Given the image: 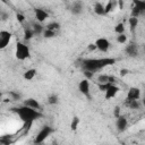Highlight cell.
Listing matches in <instances>:
<instances>
[{"mask_svg": "<svg viewBox=\"0 0 145 145\" xmlns=\"http://www.w3.org/2000/svg\"><path fill=\"white\" fill-rule=\"evenodd\" d=\"M116 63L114 58H99V59H84L82 61V66L84 70L95 72L100 69H103L104 67L112 66Z\"/></svg>", "mask_w": 145, "mask_h": 145, "instance_id": "6da1fadb", "label": "cell"}, {"mask_svg": "<svg viewBox=\"0 0 145 145\" xmlns=\"http://www.w3.org/2000/svg\"><path fill=\"white\" fill-rule=\"evenodd\" d=\"M12 111L18 116V118L24 122V123H33L36 119L42 117V113L37 110L31 109L26 105H22L18 108H14Z\"/></svg>", "mask_w": 145, "mask_h": 145, "instance_id": "7a4b0ae2", "label": "cell"}, {"mask_svg": "<svg viewBox=\"0 0 145 145\" xmlns=\"http://www.w3.org/2000/svg\"><path fill=\"white\" fill-rule=\"evenodd\" d=\"M31 52H29V48L24 43V42H17L16 43V49H15V57L17 60L24 61L27 58H29Z\"/></svg>", "mask_w": 145, "mask_h": 145, "instance_id": "3957f363", "label": "cell"}, {"mask_svg": "<svg viewBox=\"0 0 145 145\" xmlns=\"http://www.w3.org/2000/svg\"><path fill=\"white\" fill-rule=\"evenodd\" d=\"M53 131V129L50 127V126H44V127H42V129L37 133V135H36V137L34 138V143L35 144H42L49 136H50V134Z\"/></svg>", "mask_w": 145, "mask_h": 145, "instance_id": "277c9868", "label": "cell"}, {"mask_svg": "<svg viewBox=\"0 0 145 145\" xmlns=\"http://www.w3.org/2000/svg\"><path fill=\"white\" fill-rule=\"evenodd\" d=\"M95 45H96V50H99L101 52H106L111 44H110L109 40H106L105 37H99L95 41Z\"/></svg>", "mask_w": 145, "mask_h": 145, "instance_id": "5b68a950", "label": "cell"}, {"mask_svg": "<svg viewBox=\"0 0 145 145\" xmlns=\"http://www.w3.org/2000/svg\"><path fill=\"white\" fill-rule=\"evenodd\" d=\"M11 33L8 31H1L0 32V49H5L7 48V45L9 44L10 40H11Z\"/></svg>", "mask_w": 145, "mask_h": 145, "instance_id": "8992f818", "label": "cell"}, {"mask_svg": "<svg viewBox=\"0 0 145 145\" xmlns=\"http://www.w3.org/2000/svg\"><path fill=\"white\" fill-rule=\"evenodd\" d=\"M140 97V89L138 87H130L127 92L126 100L128 101H138Z\"/></svg>", "mask_w": 145, "mask_h": 145, "instance_id": "52a82bcc", "label": "cell"}, {"mask_svg": "<svg viewBox=\"0 0 145 145\" xmlns=\"http://www.w3.org/2000/svg\"><path fill=\"white\" fill-rule=\"evenodd\" d=\"M34 12H35V18L36 20L41 24L43 22H45L48 18H49V12L42 8H35L34 9Z\"/></svg>", "mask_w": 145, "mask_h": 145, "instance_id": "ba28073f", "label": "cell"}, {"mask_svg": "<svg viewBox=\"0 0 145 145\" xmlns=\"http://www.w3.org/2000/svg\"><path fill=\"white\" fill-rule=\"evenodd\" d=\"M78 89L83 95H85L86 97H89V80L86 78L82 79L78 84Z\"/></svg>", "mask_w": 145, "mask_h": 145, "instance_id": "9c48e42d", "label": "cell"}, {"mask_svg": "<svg viewBox=\"0 0 145 145\" xmlns=\"http://www.w3.org/2000/svg\"><path fill=\"white\" fill-rule=\"evenodd\" d=\"M119 87L118 86H116L114 84L113 85H111L105 92H104V97H105V100H111V99H113V97H116V95L119 93Z\"/></svg>", "mask_w": 145, "mask_h": 145, "instance_id": "30bf717a", "label": "cell"}, {"mask_svg": "<svg viewBox=\"0 0 145 145\" xmlns=\"http://www.w3.org/2000/svg\"><path fill=\"white\" fill-rule=\"evenodd\" d=\"M23 105H26V106H28V108H31V109H34V110H37V111H40V109H41L40 102H39L37 100L33 99V97H29V99L25 100V101L23 102Z\"/></svg>", "mask_w": 145, "mask_h": 145, "instance_id": "8fae6325", "label": "cell"}, {"mask_svg": "<svg viewBox=\"0 0 145 145\" xmlns=\"http://www.w3.org/2000/svg\"><path fill=\"white\" fill-rule=\"evenodd\" d=\"M116 126H117V129L119 131H123L127 129V126H128V120L126 117L123 116H120L117 118V121H116Z\"/></svg>", "mask_w": 145, "mask_h": 145, "instance_id": "7c38bea8", "label": "cell"}, {"mask_svg": "<svg viewBox=\"0 0 145 145\" xmlns=\"http://www.w3.org/2000/svg\"><path fill=\"white\" fill-rule=\"evenodd\" d=\"M97 82H99V84H106V83L114 84L116 78L113 76H111V75H100L97 77Z\"/></svg>", "mask_w": 145, "mask_h": 145, "instance_id": "4fadbf2b", "label": "cell"}, {"mask_svg": "<svg viewBox=\"0 0 145 145\" xmlns=\"http://www.w3.org/2000/svg\"><path fill=\"white\" fill-rule=\"evenodd\" d=\"M35 76H36V69H34V68L27 69V70L23 74V77H24V79H26V80H32Z\"/></svg>", "mask_w": 145, "mask_h": 145, "instance_id": "5bb4252c", "label": "cell"}, {"mask_svg": "<svg viewBox=\"0 0 145 145\" xmlns=\"http://www.w3.org/2000/svg\"><path fill=\"white\" fill-rule=\"evenodd\" d=\"M71 12L75 14V15H79L82 11H83V3L82 2H74L72 6H71Z\"/></svg>", "mask_w": 145, "mask_h": 145, "instance_id": "9a60e30c", "label": "cell"}, {"mask_svg": "<svg viewBox=\"0 0 145 145\" xmlns=\"http://www.w3.org/2000/svg\"><path fill=\"white\" fill-rule=\"evenodd\" d=\"M94 12L99 16H102V15H105V9H104V6L103 3L101 2H96L95 6H94Z\"/></svg>", "mask_w": 145, "mask_h": 145, "instance_id": "2e32d148", "label": "cell"}, {"mask_svg": "<svg viewBox=\"0 0 145 145\" xmlns=\"http://www.w3.org/2000/svg\"><path fill=\"white\" fill-rule=\"evenodd\" d=\"M126 52L130 56V57H136L137 54H138V51H137V46L133 43V44H129V45H127V48H126Z\"/></svg>", "mask_w": 145, "mask_h": 145, "instance_id": "e0dca14e", "label": "cell"}, {"mask_svg": "<svg viewBox=\"0 0 145 145\" xmlns=\"http://www.w3.org/2000/svg\"><path fill=\"white\" fill-rule=\"evenodd\" d=\"M128 23H129L130 31H131V32H134V31H135V28H136V27H137V25H138V18H137V17H131V16H130V18H129Z\"/></svg>", "mask_w": 145, "mask_h": 145, "instance_id": "ac0fdd59", "label": "cell"}, {"mask_svg": "<svg viewBox=\"0 0 145 145\" xmlns=\"http://www.w3.org/2000/svg\"><path fill=\"white\" fill-rule=\"evenodd\" d=\"M46 29H50V31H53V32H57L58 29H60V24L57 23V22H52V23H49L46 26H45Z\"/></svg>", "mask_w": 145, "mask_h": 145, "instance_id": "d6986e66", "label": "cell"}, {"mask_svg": "<svg viewBox=\"0 0 145 145\" xmlns=\"http://www.w3.org/2000/svg\"><path fill=\"white\" fill-rule=\"evenodd\" d=\"M79 122H80L79 118H78V117H74V118L71 119V122H70V129H71L72 131L77 130V128H78V126H79Z\"/></svg>", "mask_w": 145, "mask_h": 145, "instance_id": "ffe728a7", "label": "cell"}, {"mask_svg": "<svg viewBox=\"0 0 145 145\" xmlns=\"http://www.w3.org/2000/svg\"><path fill=\"white\" fill-rule=\"evenodd\" d=\"M114 32H116L118 35L123 34V32H125V24H123V23H118V24L114 26Z\"/></svg>", "mask_w": 145, "mask_h": 145, "instance_id": "44dd1931", "label": "cell"}, {"mask_svg": "<svg viewBox=\"0 0 145 145\" xmlns=\"http://www.w3.org/2000/svg\"><path fill=\"white\" fill-rule=\"evenodd\" d=\"M32 29H33L34 34H41V33H43V32H44L45 27H43L41 24H34Z\"/></svg>", "mask_w": 145, "mask_h": 145, "instance_id": "7402d4cb", "label": "cell"}, {"mask_svg": "<svg viewBox=\"0 0 145 145\" xmlns=\"http://www.w3.org/2000/svg\"><path fill=\"white\" fill-rule=\"evenodd\" d=\"M125 104L130 109H138L139 108V102L138 101H128V100H126Z\"/></svg>", "mask_w": 145, "mask_h": 145, "instance_id": "603a6c76", "label": "cell"}, {"mask_svg": "<svg viewBox=\"0 0 145 145\" xmlns=\"http://www.w3.org/2000/svg\"><path fill=\"white\" fill-rule=\"evenodd\" d=\"M33 36H34V32H33V29H31V28H26V29L24 31V40L28 41V40H31Z\"/></svg>", "mask_w": 145, "mask_h": 145, "instance_id": "cb8c5ba5", "label": "cell"}, {"mask_svg": "<svg viewBox=\"0 0 145 145\" xmlns=\"http://www.w3.org/2000/svg\"><path fill=\"white\" fill-rule=\"evenodd\" d=\"M43 36L45 37V39H51V37H54L56 36V32H53V31H50V29H44V32H43Z\"/></svg>", "mask_w": 145, "mask_h": 145, "instance_id": "d4e9b609", "label": "cell"}, {"mask_svg": "<svg viewBox=\"0 0 145 145\" xmlns=\"http://www.w3.org/2000/svg\"><path fill=\"white\" fill-rule=\"evenodd\" d=\"M48 103H49V104H51V105L57 104V103H58V96H57L56 94L50 95V96L48 97Z\"/></svg>", "mask_w": 145, "mask_h": 145, "instance_id": "484cf974", "label": "cell"}, {"mask_svg": "<svg viewBox=\"0 0 145 145\" xmlns=\"http://www.w3.org/2000/svg\"><path fill=\"white\" fill-rule=\"evenodd\" d=\"M114 3L116 2H112V1H109L105 6H104V9H105V14H109L110 11L113 10V7H114Z\"/></svg>", "mask_w": 145, "mask_h": 145, "instance_id": "4316f807", "label": "cell"}, {"mask_svg": "<svg viewBox=\"0 0 145 145\" xmlns=\"http://www.w3.org/2000/svg\"><path fill=\"white\" fill-rule=\"evenodd\" d=\"M135 7H137L140 11H145V1H135Z\"/></svg>", "mask_w": 145, "mask_h": 145, "instance_id": "83f0119b", "label": "cell"}, {"mask_svg": "<svg viewBox=\"0 0 145 145\" xmlns=\"http://www.w3.org/2000/svg\"><path fill=\"white\" fill-rule=\"evenodd\" d=\"M117 42L120 43V44H125V43H127V36H126L125 34H120V35H118V36H117Z\"/></svg>", "mask_w": 145, "mask_h": 145, "instance_id": "f1b7e54d", "label": "cell"}, {"mask_svg": "<svg viewBox=\"0 0 145 145\" xmlns=\"http://www.w3.org/2000/svg\"><path fill=\"white\" fill-rule=\"evenodd\" d=\"M111 85H113V84H111V83H106V84H97V86H99V89L100 91H102V92H105Z\"/></svg>", "mask_w": 145, "mask_h": 145, "instance_id": "f546056e", "label": "cell"}, {"mask_svg": "<svg viewBox=\"0 0 145 145\" xmlns=\"http://www.w3.org/2000/svg\"><path fill=\"white\" fill-rule=\"evenodd\" d=\"M142 14V11L137 8V7H134L133 8V10H131V17H137L138 18V16Z\"/></svg>", "mask_w": 145, "mask_h": 145, "instance_id": "4dcf8cb0", "label": "cell"}, {"mask_svg": "<svg viewBox=\"0 0 145 145\" xmlns=\"http://www.w3.org/2000/svg\"><path fill=\"white\" fill-rule=\"evenodd\" d=\"M16 18H17L18 23H20V24H23V23L25 22V16H24L23 14H20V12H17V14H16Z\"/></svg>", "mask_w": 145, "mask_h": 145, "instance_id": "1f68e13d", "label": "cell"}, {"mask_svg": "<svg viewBox=\"0 0 145 145\" xmlns=\"http://www.w3.org/2000/svg\"><path fill=\"white\" fill-rule=\"evenodd\" d=\"M113 116H114V118H116V119H117L118 117H120V116H121V114H120V106H114Z\"/></svg>", "mask_w": 145, "mask_h": 145, "instance_id": "d6a6232c", "label": "cell"}, {"mask_svg": "<svg viewBox=\"0 0 145 145\" xmlns=\"http://www.w3.org/2000/svg\"><path fill=\"white\" fill-rule=\"evenodd\" d=\"M9 95H10V96L12 97V100H15V101H17V100L20 99V95H19L18 93H15V92H10Z\"/></svg>", "mask_w": 145, "mask_h": 145, "instance_id": "836d02e7", "label": "cell"}, {"mask_svg": "<svg viewBox=\"0 0 145 145\" xmlns=\"http://www.w3.org/2000/svg\"><path fill=\"white\" fill-rule=\"evenodd\" d=\"M87 50H88V51H94V50H96V45H95V43H91V44H88V45H87Z\"/></svg>", "mask_w": 145, "mask_h": 145, "instance_id": "e575fe53", "label": "cell"}, {"mask_svg": "<svg viewBox=\"0 0 145 145\" xmlns=\"http://www.w3.org/2000/svg\"><path fill=\"white\" fill-rule=\"evenodd\" d=\"M84 75L86 76V79H88V80L93 77V72H91V71H86V70H85V71H84Z\"/></svg>", "mask_w": 145, "mask_h": 145, "instance_id": "d590c367", "label": "cell"}, {"mask_svg": "<svg viewBox=\"0 0 145 145\" xmlns=\"http://www.w3.org/2000/svg\"><path fill=\"white\" fill-rule=\"evenodd\" d=\"M128 72H129V70H128V69H126V68H123V69H121V70H120V76H122V77H123V76H126Z\"/></svg>", "mask_w": 145, "mask_h": 145, "instance_id": "8d00e7d4", "label": "cell"}, {"mask_svg": "<svg viewBox=\"0 0 145 145\" xmlns=\"http://www.w3.org/2000/svg\"><path fill=\"white\" fill-rule=\"evenodd\" d=\"M142 102H143V105L145 106V94H144V96H143V101H142Z\"/></svg>", "mask_w": 145, "mask_h": 145, "instance_id": "74e56055", "label": "cell"}, {"mask_svg": "<svg viewBox=\"0 0 145 145\" xmlns=\"http://www.w3.org/2000/svg\"><path fill=\"white\" fill-rule=\"evenodd\" d=\"M144 51H145V46H144Z\"/></svg>", "mask_w": 145, "mask_h": 145, "instance_id": "f35d334b", "label": "cell"}]
</instances>
